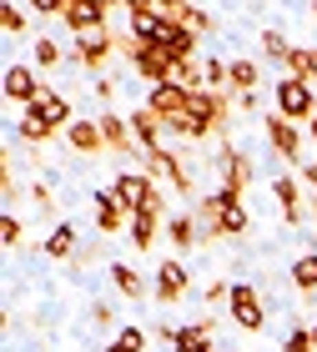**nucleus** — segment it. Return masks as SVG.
<instances>
[{
  "label": "nucleus",
  "instance_id": "1",
  "mask_svg": "<svg viewBox=\"0 0 317 352\" xmlns=\"http://www.w3.org/2000/svg\"><path fill=\"white\" fill-rule=\"evenodd\" d=\"M141 171L151 176V182H166L171 191L182 197V206H197L201 197H197V182H192V171H186V162L171 146H156V151H146L141 156Z\"/></svg>",
  "mask_w": 317,
  "mask_h": 352
},
{
  "label": "nucleus",
  "instance_id": "2",
  "mask_svg": "<svg viewBox=\"0 0 317 352\" xmlns=\"http://www.w3.org/2000/svg\"><path fill=\"white\" fill-rule=\"evenodd\" d=\"M217 171H221V197H232V201H242L247 197V186L257 182V162H252V151L242 146H232V141H221L217 146Z\"/></svg>",
  "mask_w": 317,
  "mask_h": 352
},
{
  "label": "nucleus",
  "instance_id": "3",
  "mask_svg": "<svg viewBox=\"0 0 317 352\" xmlns=\"http://www.w3.org/2000/svg\"><path fill=\"white\" fill-rule=\"evenodd\" d=\"M262 141H267V151H272L277 162H287V166H307V156H303L307 131H303V126H292L287 116L267 111V116H262Z\"/></svg>",
  "mask_w": 317,
  "mask_h": 352
},
{
  "label": "nucleus",
  "instance_id": "4",
  "mask_svg": "<svg viewBox=\"0 0 317 352\" xmlns=\"http://www.w3.org/2000/svg\"><path fill=\"white\" fill-rule=\"evenodd\" d=\"M272 111H277V116H287L292 126H303V131H307V121L317 116V86L282 76V81L272 86Z\"/></svg>",
  "mask_w": 317,
  "mask_h": 352
},
{
  "label": "nucleus",
  "instance_id": "5",
  "mask_svg": "<svg viewBox=\"0 0 317 352\" xmlns=\"http://www.w3.org/2000/svg\"><path fill=\"white\" fill-rule=\"evenodd\" d=\"M227 317L242 332H262L267 327V317H272V307H267V297H262V287L257 282H232V297H227Z\"/></svg>",
  "mask_w": 317,
  "mask_h": 352
},
{
  "label": "nucleus",
  "instance_id": "6",
  "mask_svg": "<svg viewBox=\"0 0 317 352\" xmlns=\"http://www.w3.org/2000/svg\"><path fill=\"white\" fill-rule=\"evenodd\" d=\"M111 56H116V30H91V36H71V60L91 76H106Z\"/></svg>",
  "mask_w": 317,
  "mask_h": 352
},
{
  "label": "nucleus",
  "instance_id": "7",
  "mask_svg": "<svg viewBox=\"0 0 317 352\" xmlns=\"http://www.w3.org/2000/svg\"><path fill=\"white\" fill-rule=\"evenodd\" d=\"M192 297V272H186L182 257H166L156 262V277H151V302H162V307H177V302Z\"/></svg>",
  "mask_w": 317,
  "mask_h": 352
},
{
  "label": "nucleus",
  "instance_id": "8",
  "mask_svg": "<svg viewBox=\"0 0 317 352\" xmlns=\"http://www.w3.org/2000/svg\"><path fill=\"white\" fill-rule=\"evenodd\" d=\"M131 71L146 81V91H151V86H166L171 71H177V56L162 51L156 41H131Z\"/></svg>",
  "mask_w": 317,
  "mask_h": 352
},
{
  "label": "nucleus",
  "instance_id": "9",
  "mask_svg": "<svg viewBox=\"0 0 317 352\" xmlns=\"http://www.w3.org/2000/svg\"><path fill=\"white\" fill-rule=\"evenodd\" d=\"M45 86H41V76H36V66L30 60H10L6 66V76H0V96H6L10 106H36V96H41Z\"/></svg>",
  "mask_w": 317,
  "mask_h": 352
},
{
  "label": "nucleus",
  "instance_id": "10",
  "mask_svg": "<svg viewBox=\"0 0 317 352\" xmlns=\"http://www.w3.org/2000/svg\"><path fill=\"white\" fill-rule=\"evenodd\" d=\"M267 191H272L277 206H282V227H303L307 221V212H303V176L277 171V176H267Z\"/></svg>",
  "mask_w": 317,
  "mask_h": 352
},
{
  "label": "nucleus",
  "instance_id": "11",
  "mask_svg": "<svg viewBox=\"0 0 317 352\" xmlns=\"http://www.w3.org/2000/svg\"><path fill=\"white\" fill-rule=\"evenodd\" d=\"M61 21H66L71 36H91V30L111 25V6L106 0H66V6H61Z\"/></svg>",
  "mask_w": 317,
  "mask_h": 352
},
{
  "label": "nucleus",
  "instance_id": "12",
  "mask_svg": "<svg viewBox=\"0 0 317 352\" xmlns=\"http://www.w3.org/2000/svg\"><path fill=\"white\" fill-rule=\"evenodd\" d=\"M96 121H101V136H106V151H111V156H121V162H141V156H146V151L136 146L131 121H126V116H116V111H101Z\"/></svg>",
  "mask_w": 317,
  "mask_h": 352
},
{
  "label": "nucleus",
  "instance_id": "13",
  "mask_svg": "<svg viewBox=\"0 0 317 352\" xmlns=\"http://www.w3.org/2000/svg\"><path fill=\"white\" fill-rule=\"evenodd\" d=\"M166 242H171V257H186V252L201 247V221L192 206H182V212L166 217Z\"/></svg>",
  "mask_w": 317,
  "mask_h": 352
},
{
  "label": "nucleus",
  "instance_id": "14",
  "mask_svg": "<svg viewBox=\"0 0 317 352\" xmlns=\"http://www.w3.org/2000/svg\"><path fill=\"white\" fill-rule=\"evenodd\" d=\"M91 201H96V217H91V227H96V236H116L121 227H131V212H126V206L116 201V191H111V186H101V191H96Z\"/></svg>",
  "mask_w": 317,
  "mask_h": 352
},
{
  "label": "nucleus",
  "instance_id": "15",
  "mask_svg": "<svg viewBox=\"0 0 317 352\" xmlns=\"http://www.w3.org/2000/svg\"><path fill=\"white\" fill-rule=\"evenodd\" d=\"M151 176L146 171H116V176H111V191H116V201L126 206V212H141V206H146L151 201Z\"/></svg>",
  "mask_w": 317,
  "mask_h": 352
},
{
  "label": "nucleus",
  "instance_id": "16",
  "mask_svg": "<svg viewBox=\"0 0 317 352\" xmlns=\"http://www.w3.org/2000/svg\"><path fill=\"white\" fill-rule=\"evenodd\" d=\"M25 111H36V116H41L45 126H56V131H66V126L76 121V111H71V101H66V91H56V86H45V91L36 96V106H25Z\"/></svg>",
  "mask_w": 317,
  "mask_h": 352
},
{
  "label": "nucleus",
  "instance_id": "17",
  "mask_svg": "<svg viewBox=\"0 0 317 352\" xmlns=\"http://www.w3.org/2000/svg\"><path fill=\"white\" fill-rule=\"evenodd\" d=\"M66 146L76 151V156H101L106 151V136H101V121L96 116H76L71 126H66Z\"/></svg>",
  "mask_w": 317,
  "mask_h": 352
},
{
  "label": "nucleus",
  "instance_id": "18",
  "mask_svg": "<svg viewBox=\"0 0 317 352\" xmlns=\"http://www.w3.org/2000/svg\"><path fill=\"white\" fill-rule=\"evenodd\" d=\"M45 257L51 262H76V252H81V236H76V221H51V232H45Z\"/></svg>",
  "mask_w": 317,
  "mask_h": 352
},
{
  "label": "nucleus",
  "instance_id": "19",
  "mask_svg": "<svg viewBox=\"0 0 317 352\" xmlns=\"http://www.w3.org/2000/svg\"><path fill=\"white\" fill-rule=\"evenodd\" d=\"M146 106H151L162 121H171V116H182V111L192 106V91H186V86H177V81H166V86H151V91H146Z\"/></svg>",
  "mask_w": 317,
  "mask_h": 352
},
{
  "label": "nucleus",
  "instance_id": "20",
  "mask_svg": "<svg viewBox=\"0 0 317 352\" xmlns=\"http://www.w3.org/2000/svg\"><path fill=\"white\" fill-rule=\"evenodd\" d=\"M126 121H131V136H136V146H141V151H156V146H166V141H162V136H166V126H162V116H156L151 106H136Z\"/></svg>",
  "mask_w": 317,
  "mask_h": 352
},
{
  "label": "nucleus",
  "instance_id": "21",
  "mask_svg": "<svg viewBox=\"0 0 317 352\" xmlns=\"http://www.w3.org/2000/svg\"><path fill=\"white\" fill-rule=\"evenodd\" d=\"M126 232H131V247H136V252H151L156 236L166 232V217L151 212V206H141V212H131V227H126Z\"/></svg>",
  "mask_w": 317,
  "mask_h": 352
},
{
  "label": "nucleus",
  "instance_id": "22",
  "mask_svg": "<svg viewBox=\"0 0 317 352\" xmlns=\"http://www.w3.org/2000/svg\"><path fill=\"white\" fill-rule=\"evenodd\" d=\"M106 277H111V287H116L126 302H146V277H141L131 262H106Z\"/></svg>",
  "mask_w": 317,
  "mask_h": 352
},
{
  "label": "nucleus",
  "instance_id": "23",
  "mask_svg": "<svg viewBox=\"0 0 317 352\" xmlns=\"http://www.w3.org/2000/svg\"><path fill=\"white\" fill-rule=\"evenodd\" d=\"M247 232H252V212H247V201L221 197V242H237V236H247Z\"/></svg>",
  "mask_w": 317,
  "mask_h": 352
},
{
  "label": "nucleus",
  "instance_id": "24",
  "mask_svg": "<svg viewBox=\"0 0 317 352\" xmlns=\"http://www.w3.org/2000/svg\"><path fill=\"white\" fill-rule=\"evenodd\" d=\"M30 60H36L41 71H61V66L71 60V51H66L56 36H36V41H30Z\"/></svg>",
  "mask_w": 317,
  "mask_h": 352
},
{
  "label": "nucleus",
  "instance_id": "25",
  "mask_svg": "<svg viewBox=\"0 0 317 352\" xmlns=\"http://www.w3.org/2000/svg\"><path fill=\"white\" fill-rule=\"evenodd\" d=\"M51 136H56V126H45L36 111H21V121H15V141H25V146H45Z\"/></svg>",
  "mask_w": 317,
  "mask_h": 352
},
{
  "label": "nucleus",
  "instance_id": "26",
  "mask_svg": "<svg viewBox=\"0 0 317 352\" xmlns=\"http://www.w3.org/2000/svg\"><path fill=\"white\" fill-rule=\"evenodd\" d=\"M257 86H262V66H257V60H242V56H237V60H232V76H227V91L242 96V91H257Z\"/></svg>",
  "mask_w": 317,
  "mask_h": 352
},
{
  "label": "nucleus",
  "instance_id": "27",
  "mask_svg": "<svg viewBox=\"0 0 317 352\" xmlns=\"http://www.w3.org/2000/svg\"><path fill=\"white\" fill-rule=\"evenodd\" d=\"M292 51H297V45L282 36V30H262V56H267V66H282V71H287Z\"/></svg>",
  "mask_w": 317,
  "mask_h": 352
},
{
  "label": "nucleus",
  "instance_id": "28",
  "mask_svg": "<svg viewBox=\"0 0 317 352\" xmlns=\"http://www.w3.org/2000/svg\"><path fill=\"white\" fill-rule=\"evenodd\" d=\"M292 287L297 292H317V252H297L292 257Z\"/></svg>",
  "mask_w": 317,
  "mask_h": 352
},
{
  "label": "nucleus",
  "instance_id": "29",
  "mask_svg": "<svg viewBox=\"0 0 317 352\" xmlns=\"http://www.w3.org/2000/svg\"><path fill=\"white\" fill-rule=\"evenodd\" d=\"M151 347V332L146 327H116V338H111L101 352H146Z\"/></svg>",
  "mask_w": 317,
  "mask_h": 352
},
{
  "label": "nucleus",
  "instance_id": "30",
  "mask_svg": "<svg viewBox=\"0 0 317 352\" xmlns=\"http://www.w3.org/2000/svg\"><path fill=\"white\" fill-rule=\"evenodd\" d=\"M177 21H182L186 30H197V36H217V15H212V10H201V6H186Z\"/></svg>",
  "mask_w": 317,
  "mask_h": 352
},
{
  "label": "nucleus",
  "instance_id": "31",
  "mask_svg": "<svg viewBox=\"0 0 317 352\" xmlns=\"http://www.w3.org/2000/svg\"><path fill=\"white\" fill-rule=\"evenodd\" d=\"M0 30H6V36H25V30H30L25 10L15 6V0H6V6H0Z\"/></svg>",
  "mask_w": 317,
  "mask_h": 352
},
{
  "label": "nucleus",
  "instance_id": "32",
  "mask_svg": "<svg viewBox=\"0 0 317 352\" xmlns=\"http://www.w3.org/2000/svg\"><path fill=\"white\" fill-rule=\"evenodd\" d=\"M0 242H6V252H15V247L25 242V221L15 217V212H6V217H0Z\"/></svg>",
  "mask_w": 317,
  "mask_h": 352
},
{
  "label": "nucleus",
  "instance_id": "33",
  "mask_svg": "<svg viewBox=\"0 0 317 352\" xmlns=\"http://www.w3.org/2000/svg\"><path fill=\"white\" fill-rule=\"evenodd\" d=\"M96 262H111V257H106V236H96V242H81V252H76L71 267H96Z\"/></svg>",
  "mask_w": 317,
  "mask_h": 352
},
{
  "label": "nucleus",
  "instance_id": "34",
  "mask_svg": "<svg viewBox=\"0 0 317 352\" xmlns=\"http://www.w3.org/2000/svg\"><path fill=\"white\" fill-rule=\"evenodd\" d=\"M30 201H36V206H41V212L51 217V221H61V217H56V191L45 186V182H36V186H30Z\"/></svg>",
  "mask_w": 317,
  "mask_h": 352
},
{
  "label": "nucleus",
  "instance_id": "35",
  "mask_svg": "<svg viewBox=\"0 0 317 352\" xmlns=\"http://www.w3.org/2000/svg\"><path fill=\"white\" fill-rule=\"evenodd\" d=\"M227 297H232V282H221V277L207 282V292H201V302H207L212 312H217V307H227Z\"/></svg>",
  "mask_w": 317,
  "mask_h": 352
},
{
  "label": "nucleus",
  "instance_id": "36",
  "mask_svg": "<svg viewBox=\"0 0 317 352\" xmlns=\"http://www.w3.org/2000/svg\"><path fill=\"white\" fill-rule=\"evenodd\" d=\"M91 327L111 332V327H116V307H111V302H91Z\"/></svg>",
  "mask_w": 317,
  "mask_h": 352
},
{
  "label": "nucleus",
  "instance_id": "37",
  "mask_svg": "<svg viewBox=\"0 0 317 352\" xmlns=\"http://www.w3.org/2000/svg\"><path fill=\"white\" fill-rule=\"evenodd\" d=\"M282 352H317L312 338H307V327H292L287 338H282Z\"/></svg>",
  "mask_w": 317,
  "mask_h": 352
},
{
  "label": "nucleus",
  "instance_id": "38",
  "mask_svg": "<svg viewBox=\"0 0 317 352\" xmlns=\"http://www.w3.org/2000/svg\"><path fill=\"white\" fill-rule=\"evenodd\" d=\"M151 342H162V347H177V327H171V322H151Z\"/></svg>",
  "mask_w": 317,
  "mask_h": 352
},
{
  "label": "nucleus",
  "instance_id": "39",
  "mask_svg": "<svg viewBox=\"0 0 317 352\" xmlns=\"http://www.w3.org/2000/svg\"><path fill=\"white\" fill-rule=\"evenodd\" d=\"M232 101H237V111H247V116H252V111H262V96L257 91H242V96H232Z\"/></svg>",
  "mask_w": 317,
  "mask_h": 352
},
{
  "label": "nucleus",
  "instance_id": "40",
  "mask_svg": "<svg viewBox=\"0 0 317 352\" xmlns=\"http://www.w3.org/2000/svg\"><path fill=\"white\" fill-rule=\"evenodd\" d=\"M151 6H156V10H162V15H182L186 6H192V0H151Z\"/></svg>",
  "mask_w": 317,
  "mask_h": 352
},
{
  "label": "nucleus",
  "instance_id": "41",
  "mask_svg": "<svg viewBox=\"0 0 317 352\" xmlns=\"http://www.w3.org/2000/svg\"><path fill=\"white\" fill-rule=\"evenodd\" d=\"M303 186H307V197L317 201V162H307V166H303Z\"/></svg>",
  "mask_w": 317,
  "mask_h": 352
},
{
  "label": "nucleus",
  "instance_id": "42",
  "mask_svg": "<svg viewBox=\"0 0 317 352\" xmlns=\"http://www.w3.org/2000/svg\"><path fill=\"white\" fill-rule=\"evenodd\" d=\"M96 96L101 101H116V81H111V76H96Z\"/></svg>",
  "mask_w": 317,
  "mask_h": 352
},
{
  "label": "nucleus",
  "instance_id": "43",
  "mask_svg": "<svg viewBox=\"0 0 317 352\" xmlns=\"http://www.w3.org/2000/svg\"><path fill=\"white\" fill-rule=\"evenodd\" d=\"M307 338H312V347H317V322H307Z\"/></svg>",
  "mask_w": 317,
  "mask_h": 352
},
{
  "label": "nucleus",
  "instance_id": "44",
  "mask_svg": "<svg viewBox=\"0 0 317 352\" xmlns=\"http://www.w3.org/2000/svg\"><path fill=\"white\" fill-rule=\"evenodd\" d=\"M307 10H312V21H317V0H307Z\"/></svg>",
  "mask_w": 317,
  "mask_h": 352
},
{
  "label": "nucleus",
  "instance_id": "45",
  "mask_svg": "<svg viewBox=\"0 0 317 352\" xmlns=\"http://www.w3.org/2000/svg\"><path fill=\"white\" fill-rule=\"evenodd\" d=\"M312 206H317V201H312Z\"/></svg>",
  "mask_w": 317,
  "mask_h": 352
}]
</instances>
